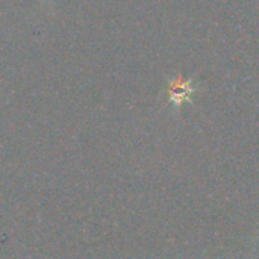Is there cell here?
<instances>
[{
	"label": "cell",
	"instance_id": "1",
	"mask_svg": "<svg viewBox=\"0 0 259 259\" xmlns=\"http://www.w3.org/2000/svg\"><path fill=\"white\" fill-rule=\"evenodd\" d=\"M194 90L190 87V82H171L170 85V100L176 105L181 106L184 102L190 100V96Z\"/></svg>",
	"mask_w": 259,
	"mask_h": 259
}]
</instances>
